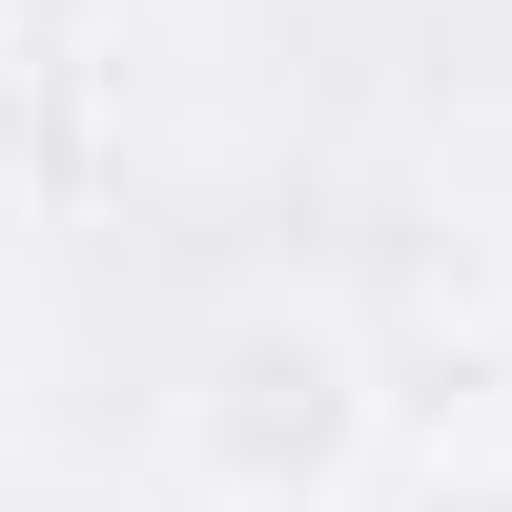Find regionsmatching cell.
I'll return each instance as SVG.
<instances>
[{"mask_svg":"<svg viewBox=\"0 0 512 512\" xmlns=\"http://www.w3.org/2000/svg\"><path fill=\"white\" fill-rule=\"evenodd\" d=\"M431 512H512V472H451V492H431Z\"/></svg>","mask_w":512,"mask_h":512,"instance_id":"cell-2","label":"cell"},{"mask_svg":"<svg viewBox=\"0 0 512 512\" xmlns=\"http://www.w3.org/2000/svg\"><path fill=\"white\" fill-rule=\"evenodd\" d=\"M349 328H226L205 349V472L226 492H308L328 451H349Z\"/></svg>","mask_w":512,"mask_h":512,"instance_id":"cell-1","label":"cell"}]
</instances>
